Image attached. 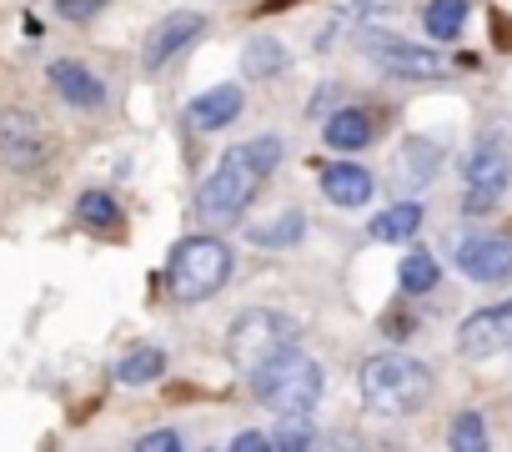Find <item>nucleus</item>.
<instances>
[{
    "instance_id": "obj_1",
    "label": "nucleus",
    "mask_w": 512,
    "mask_h": 452,
    "mask_svg": "<svg viewBox=\"0 0 512 452\" xmlns=\"http://www.w3.org/2000/svg\"><path fill=\"white\" fill-rule=\"evenodd\" d=\"M282 161V136H256V141H241L221 156V166L201 181L196 191V211L206 221H236L246 211V201L256 196L267 171H277Z\"/></svg>"
},
{
    "instance_id": "obj_2",
    "label": "nucleus",
    "mask_w": 512,
    "mask_h": 452,
    "mask_svg": "<svg viewBox=\"0 0 512 452\" xmlns=\"http://www.w3.org/2000/svg\"><path fill=\"white\" fill-rule=\"evenodd\" d=\"M362 402L382 417H412L432 397V372L407 352H377L362 362Z\"/></svg>"
},
{
    "instance_id": "obj_3",
    "label": "nucleus",
    "mask_w": 512,
    "mask_h": 452,
    "mask_svg": "<svg viewBox=\"0 0 512 452\" xmlns=\"http://www.w3.org/2000/svg\"><path fill=\"white\" fill-rule=\"evenodd\" d=\"M292 347H297V322H292L287 312H272V307L241 312V317L231 322V332H226V357H231V367L246 372V377H256L267 362H277V357L292 352Z\"/></svg>"
},
{
    "instance_id": "obj_4",
    "label": "nucleus",
    "mask_w": 512,
    "mask_h": 452,
    "mask_svg": "<svg viewBox=\"0 0 512 452\" xmlns=\"http://www.w3.org/2000/svg\"><path fill=\"white\" fill-rule=\"evenodd\" d=\"M251 382H256V402H262L267 412H277V417H307L322 402V382L327 377H322V367L312 357H302L292 347L277 362H267Z\"/></svg>"
},
{
    "instance_id": "obj_5",
    "label": "nucleus",
    "mask_w": 512,
    "mask_h": 452,
    "mask_svg": "<svg viewBox=\"0 0 512 452\" xmlns=\"http://www.w3.org/2000/svg\"><path fill=\"white\" fill-rule=\"evenodd\" d=\"M226 277H231V247L216 242V237H186L171 252V267H166V287L186 307L216 297L226 287Z\"/></svg>"
},
{
    "instance_id": "obj_6",
    "label": "nucleus",
    "mask_w": 512,
    "mask_h": 452,
    "mask_svg": "<svg viewBox=\"0 0 512 452\" xmlns=\"http://www.w3.org/2000/svg\"><path fill=\"white\" fill-rule=\"evenodd\" d=\"M362 51L377 61V71L387 76H407V81H432L442 76V56L427 46H412L402 36H362Z\"/></svg>"
},
{
    "instance_id": "obj_7",
    "label": "nucleus",
    "mask_w": 512,
    "mask_h": 452,
    "mask_svg": "<svg viewBox=\"0 0 512 452\" xmlns=\"http://www.w3.org/2000/svg\"><path fill=\"white\" fill-rule=\"evenodd\" d=\"M512 347V302H497V307H482L472 312L462 327H457V352L467 362H482V357H497Z\"/></svg>"
},
{
    "instance_id": "obj_8",
    "label": "nucleus",
    "mask_w": 512,
    "mask_h": 452,
    "mask_svg": "<svg viewBox=\"0 0 512 452\" xmlns=\"http://www.w3.org/2000/svg\"><path fill=\"white\" fill-rule=\"evenodd\" d=\"M467 211H487L502 191H507V181H512V161L497 151V146H477L472 151V161H467Z\"/></svg>"
},
{
    "instance_id": "obj_9",
    "label": "nucleus",
    "mask_w": 512,
    "mask_h": 452,
    "mask_svg": "<svg viewBox=\"0 0 512 452\" xmlns=\"http://www.w3.org/2000/svg\"><path fill=\"white\" fill-rule=\"evenodd\" d=\"M201 31H206V21H201L196 11H176V16L156 21V31L146 36V71H161V66H166L176 51H186Z\"/></svg>"
},
{
    "instance_id": "obj_10",
    "label": "nucleus",
    "mask_w": 512,
    "mask_h": 452,
    "mask_svg": "<svg viewBox=\"0 0 512 452\" xmlns=\"http://www.w3.org/2000/svg\"><path fill=\"white\" fill-rule=\"evenodd\" d=\"M457 262L472 282H507L512 277V237H472V242H462Z\"/></svg>"
},
{
    "instance_id": "obj_11",
    "label": "nucleus",
    "mask_w": 512,
    "mask_h": 452,
    "mask_svg": "<svg viewBox=\"0 0 512 452\" xmlns=\"http://www.w3.org/2000/svg\"><path fill=\"white\" fill-rule=\"evenodd\" d=\"M0 156L16 161V166H31L41 156V126H36V116L0 111Z\"/></svg>"
},
{
    "instance_id": "obj_12",
    "label": "nucleus",
    "mask_w": 512,
    "mask_h": 452,
    "mask_svg": "<svg viewBox=\"0 0 512 452\" xmlns=\"http://www.w3.org/2000/svg\"><path fill=\"white\" fill-rule=\"evenodd\" d=\"M51 86L61 91V101H71V106H81V111H96V106L106 101V86H101L81 61H56V66H51Z\"/></svg>"
},
{
    "instance_id": "obj_13",
    "label": "nucleus",
    "mask_w": 512,
    "mask_h": 452,
    "mask_svg": "<svg viewBox=\"0 0 512 452\" xmlns=\"http://www.w3.org/2000/svg\"><path fill=\"white\" fill-rule=\"evenodd\" d=\"M372 176L357 166V161H332V166H322V191H327V201L332 206H362L367 196H372Z\"/></svg>"
},
{
    "instance_id": "obj_14",
    "label": "nucleus",
    "mask_w": 512,
    "mask_h": 452,
    "mask_svg": "<svg viewBox=\"0 0 512 452\" xmlns=\"http://www.w3.org/2000/svg\"><path fill=\"white\" fill-rule=\"evenodd\" d=\"M241 101H246V96H241L236 86H211L206 96L191 101V126H196V131H221L226 121L241 116Z\"/></svg>"
},
{
    "instance_id": "obj_15",
    "label": "nucleus",
    "mask_w": 512,
    "mask_h": 452,
    "mask_svg": "<svg viewBox=\"0 0 512 452\" xmlns=\"http://www.w3.org/2000/svg\"><path fill=\"white\" fill-rule=\"evenodd\" d=\"M302 232H307L302 211H282V216H267V221H251L246 226V237L256 247H292V242H302Z\"/></svg>"
},
{
    "instance_id": "obj_16",
    "label": "nucleus",
    "mask_w": 512,
    "mask_h": 452,
    "mask_svg": "<svg viewBox=\"0 0 512 452\" xmlns=\"http://www.w3.org/2000/svg\"><path fill=\"white\" fill-rule=\"evenodd\" d=\"M241 61H246V76L251 81H267V76L287 71V46L277 36H251L246 51H241Z\"/></svg>"
},
{
    "instance_id": "obj_17",
    "label": "nucleus",
    "mask_w": 512,
    "mask_h": 452,
    "mask_svg": "<svg viewBox=\"0 0 512 452\" xmlns=\"http://www.w3.org/2000/svg\"><path fill=\"white\" fill-rule=\"evenodd\" d=\"M327 146L332 151H362V146H372V121L362 116V111H337L332 121H327Z\"/></svg>"
},
{
    "instance_id": "obj_18",
    "label": "nucleus",
    "mask_w": 512,
    "mask_h": 452,
    "mask_svg": "<svg viewBox=\"0 0 512 452\" xmlns=\"http://www.w3.org/2000/svg\"><path fill=\"white\" fill-rule=\"evenodd\" d=\"M417 226H422V206L397 201V206H387V211L372 221V237H377V242H412Z\"/></svg>"
},
{
    "instance_id": "obj_19",
    "label": "nucleus",
    "mask_w": 512,
    "mask_h": 452,
    "mask_svg": "<svg viewBox=\"0 0 512 452\" xmlns=\"http://www.w3.org/2000/svg\"><path fill=\"white\" fill-rule=\"evenodd\" d=\"M161 372H166V352L161 347H136V352H126L116 362V382H126V387H146Z\"/></svg>"
},
{
    "instance_id": "obj_20",
    "label": "nucleus",
    "mask_w": 512,
    "mask_h": 452,
    "mask_svg": "<svg viewBox=\"0 0 512 452\" xmlns=\"http://www.w3.org/2000/svg\"><path fill=\"white\" fill-rule=\"evenodd\" d=\"M462 21H467V0H432L422 26L432 41H457L462 36Z\"/></svg>"
},
{
    "instance_id": "obj_21",
    "label": "nucleus",
    "mask_w": 512,
    "mask_h": 452,
    "mask_svg": "<svg viewBox=\"0 0 512 452\" xmlns=\"http://www.w3.org/2000/svg\"><path fill=\"white\" fill-rule=\"evenodd\" d=\"M76 216H81L86 226H116V221H121V211H116V201H111L106 191H86V196L76 201Z\"/></svg>"
},
{
    "instance_id": "obj_22",
    "label": "nucleus",
    "mask_w": 512,
    "mask_h": 452,
    "mask_svg": "<svg viewBox=\"0 0 512 452\" xmlns=\"http://www.w3.org/2000/svg\"><path fill=\"white\" fill-rule=\"evenodd\" d=\"M437 287V262L432 257H422V252H412L407 262H402V292H432Z\"/></svg>"
},
{
    "instance_id": "obj_23",
    "label": "nucleus",
    "mask_w": 512,
    "mask_h": 452,
    "mask_svg": "<svg viewBox=\"0 0 512 452\" xmlns=\"http://www.w3.org/2000/svg\"><path fill=\"white\" fill-rule=\"evenodd\" d=\"M457 452H482L487 447V427H482V417L477 412H462L457 422H452V437H447Z\"/></svg>"
},
{
    "instance_id": "obj_24",
    "label": "nucleus",
    "mask_w": 512,
    "mask_h": 452,
    "mask_svg": "<svg viewBox=\"0 0 512 452\" xmlns=\"http://www.w3.org/2000/svg\"><path fill=\"white\" fill-rule=\"evenodd\" d=\"M312 442H317L312 427H287V432L272 437V447H282V452H297V447H312Z\"/></svg>"
},
{
    "instance_id": "obj_25",
    "label": "nucleus",
    "mask_w": 512,
    "mask_h": 452,
    "mask_svg": "<svg viewBox=\"0 0 512 452\" xmlns=\"http://www.w3.org/2000/svg\"><path fill=\"white\" fill-rule=\"evenodd\" d=\"M136 447H141V452H176V447H181V437H176V432H146Z\"/></svg>"
},
{
    "instance_id": "obj_26",
    "label": "nucleus",
    "mask_w": 512,
    "mask_h": 452,
    "mask_svg": "<svg viewBox=\"0 0 512 452\" xmlns=\"http://www.w3.org/2000/svg\"><path fill=\"white\" fill-rule=\"evenodd\" d=\"M347 6L357 11V21H372V16H387L397 0H347Z\"/></svg>"
},
{
    "instance_id": "obj_27",
    "label": "nucleus",
    "mask_w": 512,
    "mask_h": 452,
    "mask_svg": "<svg viewBox=\"0 0 512 452\" xmlns=\"http://www.w3.org/2000/svg\"><path fill=\"white\" fill-rule=\"evenodd\" d=\"M272 447V437H262V432H236L231 437V452H267Z\"/></svg>"
},
{
    "instance_id": "obj_28",
    "label": "nucleus",
    "mask_w": 512,
    "mask_h": 452,
    "mask_svg": "<svg viewBox=\"0 0 512 452\" xmlns=\"http://www.w3.org/2000/svg\"><path fill=\"white\" fill-rule=\"evenodd\" d=\"M61 11H66V16H91L96 0H61Z\"/></svg>"
}]
</instances>
